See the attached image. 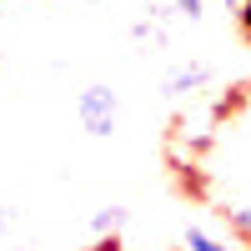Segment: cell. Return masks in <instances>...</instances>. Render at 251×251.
I'll return each mask as SVG.
<instances>
[{
	"instance_id": "obj_1",
	"label": "cell",
	"mask_w": 251,
	"mask_h": 251,
	"mask_svg": "<svg viewBox=\"0 0 251 251\" xmlns=\"http://www.w3.org/2000/svg\"><path fill=\"white\" fill-rule=\"evenodd\" d=\"M75 111H80V126L91 136H111L116 131V91L111 86H86L80 100H75Z\"/></svg>"
},
{
	"instance_id": "obj_3",
	"label": "cell",
	"mask_w": 251,
	"mask_h": 251,
	"mask_svg": "<svg viewBox=\"0 0 251 251\" xmlns=\"http://www.w3.org/2000/svg\"><path fill=\"white\" fill-rule=\"evenodd\" d=\"M186 246H191V251H226V246H216V241L206 236V231H196V226L186 231Z\"/></svg>"
},
{
	"instance_id": "obj_6",
	"label": "cell",
	"mask_w": 251,
	"mask_h": 251,
	"mask_svg": "<svg viewBox=\"0 0 251 251\" xmlns=\"http://www.w3.org/2000/svg\"><path fill=\"white\" fill-rule=\"evenodd\" d=\"M246 5H251V0H246Z\"/></svg>"
},
{
	"instance_id": "obj_4",
	"label": "cell",
	"mask_w": 251,
	"mask_h": 251,
	"mask_svg": "<svg viewBox=\"0 0 251 251\" xmlns=\"http://www.w3.org/2000/svg\"><path fill=\"white\" fill-rule=\"evenodd\" d=\"M171 15H181V20H201V0H171Z\"/></svg>"
},
{
	"instance_id": "obj_2",
	"label": "cell",
	"mask_w": 251,
	"mask_h": 251,
	"mask_svg": "<svg viewBox=\"0 0 251 251\" xmlns=\"http://www.w3.org/2000/svg\"><path fill=\"white\" fill-rule=\"evenodd\" d=\"M201 80H206V66L196 60V66H181V71H171L166 91H191V86H201Z\"/></svg>"
},
{
	"instance_id": "obj_5",
	"label": "cell",
	"mask_w": 251,
	"mask_h": 251,
	"mask_svg": "<svg viewBox=\"0 0 251 251\" xmlns=\"http://www.w3.org/2000/svg\"><path fill=\"white\" fill-rule=\"evenodd\" d=\"M241 20H246V30H251V5H246V10H241Z\"/></svg>"
}]
</instances>
